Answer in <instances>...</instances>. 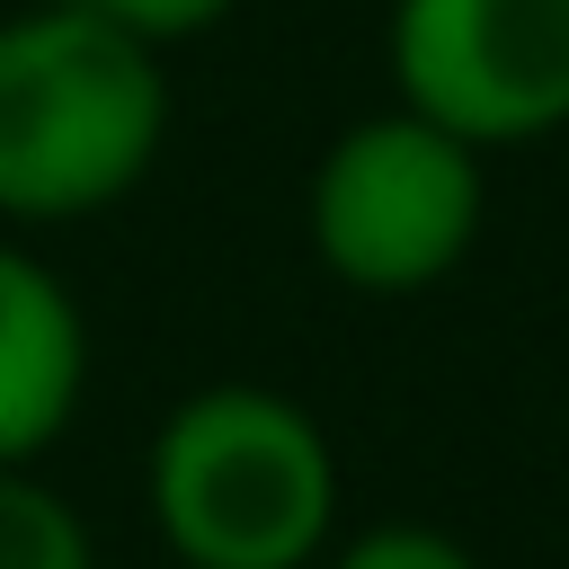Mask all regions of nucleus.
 <instances>
[{"label": "nucleus", "instance_id": "20e7f679", "mask_svg": "<svg viewBox=\"0 0 569 569\" xmlns=\"http://www.w3.org/2000/svg\"><path fill=\"white\" fill-rule=\"evenodd\" d=\"M382 62L391 98L480 160L569 133V0H391Z\"/></svg>", "mask_w": 569, "mask_h": 569}, {"label": "nucleus", "instance_id": "f03ea898", "mask_svg": "<svg viewBox=\"0 0 569 569\" xmlns=\"http://www.w3.org/2000/svg\"><path fill=\"white\" fill-rule=\"evenodd\" d=\"M142 516L169 569H320L347 516L329 427L276 382H204L142 445Z\"/></svg>", "mask_w": 569, "mask_h": 569}, {"label": "nucleus", "instance_id": "1a4fd4ad", "mask_svg": "<svg viewBox=\"0 0 569 569\" xmlns=\"http://www.w3.org/2000/svg\"><path fill=\"white\" fill-rule=\"evenodd\" d=\"M560 436H569V373H560Z\"/></svg>", "mask_w": 569, "mask_h": 569}, {"label": "nucleus", "instance_id": "423d86ee", "mask_svg": "<svg viewBox=\"0 0 569 569\" xmlns=\"http://www.w3.org/2000/svg\"><path fill=\"white\" fill-rule=\"evenodd\" d=\"M0 569H98L89 516L36 462L27 471H0Z\"/></svg>", "mask_w": 569, "mask_h": 569}, {"label": "nucleus", "instance_id": "39448f33", "mask_svg": "<svg viewBox=\"0 0 569 569\" xmlns=\"http://www.w3.org/2000/svg\"><path fill=\"white\" fill-rule=\"evenodd\" d=\"M89 400V311L18 231H0V471L44 462Z\"/></svg>", "mask_w": 569, "mask_h": 569}, {"label": "nucleus", "instance_id": "0eeeda50", "mask_svg": "<svg viewBox=\"0 0 569 569\" xmlns=\"http://www.w3.org/2000/svg\"><path fill=\"white\" fill-rule=\"evenodd\" d=\"M320 569H480V551L427 516H382L365 533H338Z\"/></svg>", "mask_w": 569, "mask_h": 569}, {"label": "nucleus", "instance_id": "7ed1b4c3", "mask_svg": "<svg viewBox=\"0 0 569 569\" xmlns=\"http://www.w3.org/2000/svg\"><path fill=\"white\" fill-rule=\"evenodd\" d=\"M480 222H489V160L445 124L409 116L400 98L338 124L302 187L311 258L365 302L436 293L480 249Z\"/></svg>", "mask_w": 569, "mask_h": 569}, {"label": "nucleus", "instance_id": "6e6552de", "mask_svg": "<svg viewBox=\"0 0 569 569\" xmlns=\"http://www.w3.org/2000/svg\"><path fill=\"white\" fill-rule=\"evenodd\" d=\"M89 18H107V27H124L133 44H151V53H169V44H196V36H213L240 0H80Z\"/></svg>", "mask_w": 569, "mask_h": 569}, {"label": "nucleus", "instance_id": "f257e3e1", "mask_svg": "<svg viewBox=\"0 0 569 569\" xmlns=\"http://www.w3.org/2000/svg\"><path fill=\"white\" fill-rule=\"evenodd\" d=\"M169 62L80 0L0 18V231L116 213L169 151Z\"/></svg>", "mask_w": 569, "mask_h": 569}]
</instances>
